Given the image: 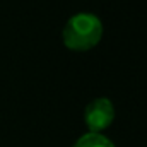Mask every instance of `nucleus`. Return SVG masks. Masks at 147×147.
<instances>
[{"label": "nucleus", "instance_id": "obj_2", "mask_svg": "<svg viewBox=\"0 0 147 147\" xmlns=\"http://www.w3.org/2000/svg\"><path fill=\"white\" fill-rule=\"evenodd\" d=\"M115 120V106L108 98L92 99L84 110V121L87 128L94 134H101Z\"/></svg>", "mask_w": 147, "mask_h": 147}, {"label": "nucleus", "instance_id": "obj_1", "mask_svg": "<svg viewBox=\"0 0 147 147\" xmlns=\"http://www.w3.org/2000/svg\"><path fill=\"white\" fill-rule=\"evenodd\" d=\"M103 38V22L96 14L79 12L63 26V45L74 51H87L94 48Z\"/></svg>", "mask_w": 147, "mask_h": 147}, {"label": "nucleus", "instance_id": "obj_3", "mask_svg": "<svg viewBox=\"0 0 147 147\" xmlns=\"http://www.w3.org/2000/svg\"><path fill=\"white\" fill-rule=\"evenodd\" d=\"M72 147H115L108 137H105L103 134H94V132H87L82 137L77 139V142Z\"/></svg>", "mask_w": 147, "mask_h": 147}]
</instances>
